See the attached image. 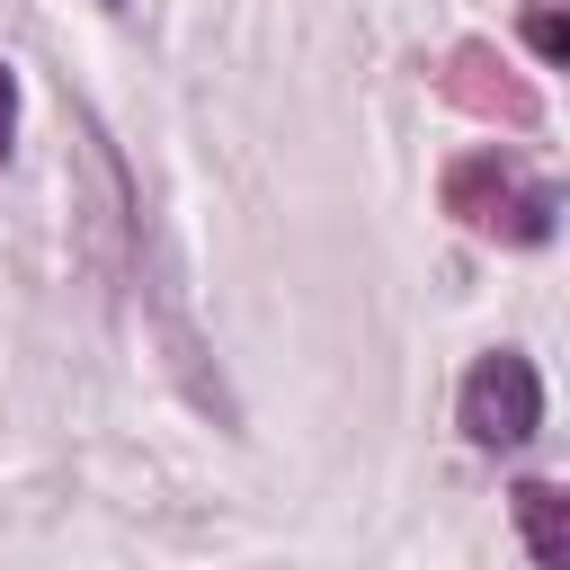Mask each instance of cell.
<instances>
[{
	"label": "cell",
	"instance_id": "1",
	"mask_svg": "<svg viewBox=\"0 0 570 570\" xmlns=\"http://www.w3.org/2000/svg\"><path fill=\"white\" fill-rule=\"evenodd\" d=\"M445 214H454L463 232H481V240H517V249H534V240H552L561 196H552L543 178H525L508 151H463V160L445 169Z\"/></svg>",
	"mask_w": 570,
	"mask_h": 570
},
{
	"label": "cell",
	"instance_id": "2",
	"mask_svg": "<svg viewBox=\"0 0 570 570\" xmlns=\"http://www.w3.org/2000/svg\"><path fill=\"white\" fill-rule=\"evenodd\" d=\"M454 419H463V436L472 445H525L534 428H543V374L517 356V347H490L472 374H463V401H454Z\"/></svg>",
	"mask_w": 570,
	"mask_h": 570
},
{
	"label": "cell",
	"instance_id": "3",
	"mask_svg": "<svg viewBox=\"0 0 570 570\" xmlns=\"http://www.w3.org/2000/svg\"><path fill=\"white\" fill-rule=\"evenodd\" d=\"M445 98H454L463 116H481V125H508V134H534V125H543L534 80H525V71H508V53H499V45H481V36L445 53Z\"/></svg>",
	"mask_w": 570,
	"mask_h": 570
},
{
	"label": "cell",
	"instance_id": "4",
	"mask_svg": "<svg viewBox=\"0 0 570 570\" xmlns=\"http://www.w3.org/2000/svg\"><path fill=\"white\" fill-rule=\"evenodd\" d=\"M508 499H517V534H525L534 570H570V499L552 481H517Z\"/></svg>",
	"mask_w": 570,
	"mask_h": 570
},
{
	"label": "cell",
	"instance_id": "5",
	"mask_svg": "<svg viewBox=\"0 0 570 570\" xmlns=\"http://www.w3.org/2000/svg\"><path fill=\"white\" fill-rule=\"evenodd\" d=\"M525 45H534L543 62H561V53H570V18H561V9H534V18H525Z\"/></svg>",
	"mask_w": 570,
	"mask_h": 570
},
{
	"label": "cell",
	"instance_id": "6",
	"mask_svg": "<svg viewBox=\"0 0 570 570\" xmlns=\"http://www.w3.org/2000/svg\"><path fill=\"white\" fill-rule=\"evenodd\" d=\"M9 134H18V71L0 62V160H9Z\"/></svg>",
	"mask_w": 570,
	"mask_h": 570
}]
</instances>
